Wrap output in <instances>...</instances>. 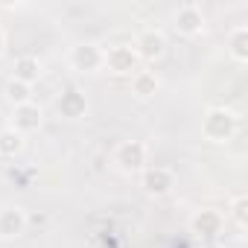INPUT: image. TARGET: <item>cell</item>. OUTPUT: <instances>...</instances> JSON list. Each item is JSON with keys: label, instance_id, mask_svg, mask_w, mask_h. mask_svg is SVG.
I'll list each match as a JSON object with an SVG mask.
<instances>
[{"label": "cell", "instance_id": "1", "mask_svg": "<svg viewBox=\"0 0 248 248\" xmlns=\"http://www.w3.org/2000/svg\"><path fill=\"white\" fill-rule=\"evenodd\" d=\"M239 132V114L231 108H207L202 117V138L210 143H228Z\"/></svg>", "mask_w": 248, "mask_h": 248}, {"label": "cell", "instance_id": "2", "mask_svg": "<svg viewBox=\"0 0 248 248\" xmlns=\"http://www.w3.org/2000/svg\"><path fill=\"white\" fill-rule=\"evenodd\" d=\"M111 167L123 175H140L149 167V146L143 140H120L111 149Z\"/></svg>", "mask_w": 248, "mask_h": 248}, {"label": "cell", "instance_id": "3", "mask_svg": "<svg viewBox=\"0 0 248 248\" xmlns=\"http://www.w3.org/2000/svg\"><path fill=\"white\" fill-rule=\"evenodd\" d=\"M67 64L76 73H99L105 67V47L96 41H79L67 53Z\"/></svg>", "mask_w": 248, "mask_h": 248}, {"label": "cell", "instance_id": "4", "mask_svg": "<svg viewBox=\"0 0 248 248\" xmlns=\"http://www.w3.org/2000/svg\"><path fill=\"white\" fill-rule=\"evenodd\" d=\"M172 27H175V32H178L181 38H199V35H204V30H207V15H204V9L196 6V3H181V6L172 12Z\"/></svg>", "mask_w": 248, "mask_h": 248}, {"label": "cell", "instance_id": "5", "mask_svg": "<svg viewBox=\"0 0 248 248\" xmlns=\"http://www.w3.org/2000/svg\"><path fill=\"white\" fill-rule=\"evenodd\" d=\"M102 70H108L114 76H129L132 79L140 70V59H138L132 44H117V47L105 50V67Z\"/></svg>", "mask_w": 248, "mask_h": 248}, {"label": "cell", "instance_id": "6", "mask_svg": "<svg viewBox=\"0 0 248 248\" xmlns=\"http://www.w3.org/2000/svg\"><path fill=\"white\" fill-rule=\"evenodd\" d=\"M132 47H135L140 64H143V62L155 64V62H161V59L167 56V35H164L161 30H155V27H146V30L138 32V38H135Z\"/></svg>", "mask_w": 248, "mask_h": 248}, {"label": "cell", "instance_id": "7", "mask_svg": "<svg viewBox=\"0 0 248 248\" xmlns=\"http://www.w3.org/2000/svg\"><path fill=\"white\" fill-rule=\"evenodd\" d=\"M172 187H175V172L170 167H155L152 164L140 172V190L149 199H164V196L172 193Z\"/></svg>", "mask_w": 248, "mask_h": 248}, {"label": "cell", "instance_id": "8", "mask_svg": "<svg viewBox=\"0 0 248 248\" xmlns=\"http://www.w3.org/2000/svg\"><path fill=\"white\" fill-rule=\"evenodd\" d=\"M190 231L199 236V239H219L225 233V216L213 207H202L190 216Z\"/></svg>", "mask_w": 248, "mask_h": 248}, {"label": "cell", "instance_id": "9", "mask_svg": "<svg viewBox=\"0 0 248 248\" xmlns=\"http://www.w3.org/2000/svg\"><path fill=\"white\" fill-rule=\"evenodd\" d=\"M56 111H59V117H64V120H82V117H88L91 102H88L85 91H79V88H67V91L59 93V99H56Z\"/></svg>", "mask_w": 248, "mask_h": 248}, {"label": "cell", "instance_id": "10", "mask_svg": "<svg viewBox=\"0 0 248 248\" xmlns=\"http://www.w3.org/2000/svg\"><path fill=\"white\" fill-rule=\"evenodd\" d=\"M41 123H44V111H41L38 102H27V105H15L12 108V123H9V126L15 132H21L24 138L32 135V132H38Z\"/></svg>", "mask_w": 248, "mask_h": 248}, {"label": "cell", "instance_id": "11", "mask_svg": "<svg viewBox=\"0 0 248 248\" xmlns=\"http://www.w3.org/2000/svg\"><path fill=\"white\" fill-rule=\"evenodd\" d=\"M30 219H27V210L18 207V204H9V207H0V239H18L24 236Z\"/></svg>", "mask_w": 248, "mask_h": 248}, {"label": "cell", "instance_id": "12", "mask_svg": "<svg viewBox=\"0 0 248 248\" xmlns=\"http://www.w3.org/2000/svg\"><path fill=\"white\" fill-rule=\"evenodd\" d=\"M44 73V64L38 56H18L15 64H12V79L18 82H27V85H35Z\"/></svg>", "mask_w": 248, "mask_h": 248}, {"label": "cell", "instance_id": "13", "mask_svg": "<svg viewBox=\"0 0 248 248\" xmlns=\"http://www.w3.org/2000/svg\"><path fill=\"white\" fill-rule=\"evenodd\" d=\"M225 50H228V56H231L236 64H245V62H248V27H245V24H239V27H233V30L228 32Z\"/></svg>", "mask_w": 248, "mask_h": 248}, {"label": "cell", "instance_id": "14", "mask_svg": "<svg viewBox=\"0 0 248 248\" xmlns=\"http://www.w3.org/2000/svg\"><path fill=\"white\" fill-rule=\"evenodd\" d=\"M129 88H132V93H135L138 99H152V96L158 93V88H161V79H158L155 70H138V73L129 79Z\"/></svg>", "mask_w": 248, "mask_h": 248}, {"label": "cell", "instance_id": "15", "mask_svg": "<svg viewBox=\"0 0 248 248\" xmlns=\"http://www.w3.org/2000/svg\"><path fill=\"white\" fill-rule=\"evenodd\" d=\"M24 146H27V140L21 132H15L12 126L0 129V158H18L24 152Z\"/></svg>", "mask_w": 248, "mask_h": 248}, {"label": "cell", "instance_id": "16", "mask_svg": "<svg viewBox=\"0 0 248 248\" xmlns=\"http://www.w3.org/2000/svg\"><path fill=\"white\" fill-rule=\"evenodd\" d=\"M3 96L9 99L12 108H15V105H27V102H32V85L18 82V79H9L6 88H3Z\"/></svg>", "mask_w": 248, "mask_h": 248}, {"label": "cell", "instance_id": "17", "mask_svg": "<svg viewBox=\"0 0 248 248\" xmlns=\"http://www.w3.org/2000/svg\"><path fill=\"white\" fill-rule=\"evenodd\" d=\"M228 219L239 228V231H245L248 228V196H233L231 199V204H228Z\"/></svg>", "mask_w": 248, "mask_h": 248}, {"label": "cell", "instance_id": "18", "mask_svg": "<svg viewBox=\"0 0 248 248\" xmlns=\"http://www.w3.org/2000/svg\"><path fill=\"white\" fill-rule=\"evenodd\" d=\"M3 50H6V30L0 27V56H3Z\"/></svg>", "mask_w": 248, "mask_h": 248}, {"label": "cell", "instance_id": "19", "mask_svg": "<svg viewBox=\"0 0 248 248\" xmlns=\"http://www.w3.org/2000/svg\"><path fill=\"white\" fill-rule=\"evenodd\" d=\"M204 248H225V245H219V242H210V245H204Z\"/></svg>", "mask_w": 248, "mask_h": 248}]
</instances>
